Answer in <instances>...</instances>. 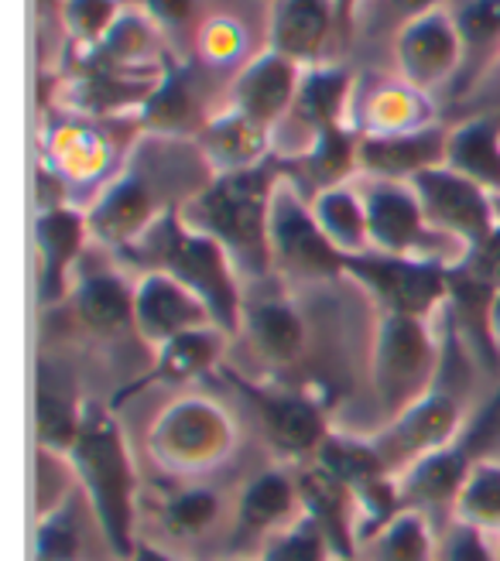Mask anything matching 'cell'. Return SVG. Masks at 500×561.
I'll return each mask as SVG.
<instances>
[{
    "instance_id": "obj_6",
    "label": "cell",
    "mask_w": 500,
    "mask_h": 561,
    "mask_svg": "<svg viewBox=\"0 0 500 561\" xmlns=\"http://www.w3.org/2000/svg\"><path fill=\"white\" fill-rule=\"evenodd\" d=\"M237 448V421L213 398H179L148 432L151 459L172 476H196L224 466Z\"/></svg>"
},
{
    "instance_id": "obj_40",
    "label": "cell",
    "mask_w": 500,
    "mask_h": 561,
    "mask_svg": "<svg viewBox=\"0 0 500 561\" xmlns=\"http://www.w3.org/2000/svg\"><path fill=\"white\" fill-rule=\"evenodd\" d=\"M52 168L63 179L90 175L103 168V145L90 127H69L52 140Z\"/></svg>"
},
{
    "instance_id": "obj_8",
    "label": "cell",
    "mask_w": 500,
    "mask_h": 561,
    "mask_svg": "<svg viewBox=\"0 0 500 561\" xmlns=\"http://www.w3.org/2000/svg\"><path fill=\"white\" fill-rule=\"evenodd\" d=\"M155 182H161V168L148 161L145 154L134 158L127 172L117 175L114 182H106L100 199L90 206L87 213L90 237H96L100 243L114 250H127L130 243L141 240L164 213L179 209V203L164 199Z\"/></svg>"
},
{
    "instance_id": "obj_46",
    "label": "cell",
    "mask_w": 500,
    "mask_h": 561,
    "mask_svg": "<svg viewBox=\"0 0 500 561\" xmlns=\"http://www.w3.org/2000/svg\"><path fill=\"white\" fill-rule=\"evenodd\" d=\"M367 0H332V14H337V27H346L360 18V8H364Z\"/></svg>"
},
{
    "instance_id": "obj_42",
    "label": "cell",
    "mask_w": 500,
    "mask_h": 561,
    "mask_svg": "<svg viewBox=\"0 0 500 561\" xmlns=\"http://www.w3.org/2000/svg\"><path fill=\"white\" fill-rule=\"evenodd\" d=\"M435 561H500V558L490 548V535H484V530L469 527V524L453 520L450 530L439 541Z\"/></svg>"
},
{
    "instance_id": "obj_44",
    "label": "cell",
    "mask_w": 500,
    "mask_h": 561,
    "mask_svg": "<svg viewBox=\"0 0 500 561\" xmlns=\"http://www.w3.org/2000/svg\"><path fill=\"white\" fill-rule=\"evenodd\" d=\"M145 14L164 32H182L196 18V0H145Z\"/></svg>"
},
{
    "instance_id": "obj_38",
    "label": "cell",
    "mask_w": 500,
    "mask_h": 561,
    "mask_svg": "<svg viewBox=\"0 0 500 561\" xmlns=\"http://www.w3.org/2000/svg\"><path fill=\"white\" fill-rule=\"evenodd\" d=\"M79 496L66 493L55 500V507L42 514L38 524V561H82V545H79Z\"/></svg>"
},
{
    "instance_id": "obj_43",
    "label": "cell",
    "mask_w": 500,
    "mask_h": 561,
    "mask_svg": "<svg viewBox=\"0 0 500 561\" xmlns=\"http://www.w3.org/2000/svg\"><path fill=\"white\" fill-rule=\"evenodd\" d=\"M459 267H466L469 274H477L480 280H487V285L500 291V227L480 247L469 250V257Z\"/></svg>"
},
{
    "instance_id": "obj_37",
    "label": "cell",
    "mask_w": 500,
    "mask_h": 561,
    "mask_svg": "<svg viewBox=\"0 0 500 561\" xmlns=\"http://www.w3.org/2000/svg\"><path fill=\"white\" fill-rule=\"evenodd\" d=\"M219 511H224V500L216 490L185 486L161 503L158 520L172 538H200L219 520Z\"/></svg>"
},
{
    "instance_id": "obj_14",
    "label": "cell",
    "mask_w": 500,
    "mask_h": 561,
    "mask_svg": "<svg viewBox=\"0 0 500 561\" xmlns=\"http://www.w3.org/2000/svg\"><path fill=\"white\" fill-rule=\"evenodd\" d=\"M203 325H216L209 308L172 274L145 271L134 280V332L151 353L175 335Z\"/></svg>"
},
{
    "instance_id": "obj_32",
    "label": "cell",
    "mask_w": 500,
    "mask_h": 561,
    "mask_svg": "<svg viewBox=\"0 0 500 561\" xmlns=\"http://www.w3.org/2000/svg\"><path fill=\"white\" fill-rule=\"evenodd\" d=\"M360 134H374V137H387V134H411L432 127V106L425 103L422 90L408 87H384L371 96H364V106H360Z\"/></svg>"
},
{
    "instance_id": "obj_12",
    "label": "cell",
    "mask_w": 500,
    "mask_h": 561,
    "mask_svg": "<svg viewBox=\"0 0 500 561\" xmlns=\"http://www.w3.org/2000/svg\"><path fill=\"white\" fill-rule=\"evenodd\" d=\"M459 425H463L459 401L450 390L432 387L422 401H414L395 421H387L377 435H371V442L377 448L384 469L398 476L414 459L435 453V448L453 445L459 438Z\"/></svg>"
},
{
    "instance_id": "obj_47",
    "label": "cell",
    "mask_w": 500,
    "mask_h": 561,
    "mask_svg": "<svg viewBox=\"0 0 500 561\" xmlns=\"http://www.w3.org/2000/svg\"><path fill=\"white\" fill-rule=\"evenodd\" d=\"M124 561H182V558H175V554H169V551H161V548L151 545V541H141V545L134 548V554L124 558Z\"/></svg>"
},
{
    "instance_id": "obj_23",
    "label": "cell",
    "mask_w": 500,
    "mask_h": 561,
    "mask_svg": "<svg viewBox=\"0 0 500 561\" xmlns=\"http://www.w3.org/2000/svg\"><path fill=\"white\" fill-rule=\"evenodd\" d=\"M332 27H337L332 0H274L268 48L288 55L298 66H316Z\"/></svg>"
},
{
    "instance_id": "obj_16",
    "label": "cell",
    "mask_w": 500,
    "mask_h": 561,
    "mask_svg": "<svg viewBox=\"0 0 500 561\" xmlns=\"http://www.w3.org/2000/svg\"><path fill=\"white\" fill-rule=\"evenodd\" d=\"M450 130L442 124L411 130V134H356V172L391 182H411L419 172L446 161Z\"/></svg>"
},
{
    "instance_id": "obj_51",
    "label": "cell",
    "mask_w": 500,
    "mask_h": 561,
    "mask_svg": "<svg viewBox=\"0 0 500 561\" xmlns=\"http://www.w3.org/2000/svg\"><path fill=\"white\" fill-rule=\"evenodd\" d=\"M332 561H337V558H332Z\"/></svg>"
},
{
    "instance_id": "obj_5",
    "label": "cell",
    "mask_w": 500,
    "mask_h": 561,
    "mask_svg": "<svg viewBox=\"0 0 500 561\" xmlns=\"http://www.w3.org/2000/svg\"><path fill=\"white\" fill-rule=\"evenodd\" d=\"M356 182V179H353ZM360 199L367 209V227H371V254H387V257H411L439 267H459L469 254L429 227L422 213L419 195L411 192L408 182H391V179H374L360 175L356 182Z\"/></svg>"
},
{
    "instance_id": "obj_11",
    "label": "cell",
    "mask_w": 500,
    "mask_h": 561,
    "mask_svg": "<svg viewBox=\"0 0 500 561\" xmlns=\"http://www.w3.org/2000/svg\"><path fill=\"white\" fill-rule=\"evenodd\" d=\"M224 374L240 394V401H247L261 435L268 438L274 453H282L285 459H302V456L319 453V445L326 442L332 428L326 421V411L312 398L295 394V390H277V387L243 380L237 370H224Z\"/></svg>"
},
{
    "instance_id": "obj_4",
    "label": "cell",
    "mask_w": 500,
    "mask_h": 561,
    "mask_svg": "<svg viewBox=\"0 0 500 561\" xmlns=\"http://www.w3.org/2000/svg\"><path fill=\"white\" fill-rule=\"evenodd\" d=\"M435 374L439 343L429 319L380 312L371 340V383L384 421H395L414 401H422Z\"/></svg>"
},
{
    "instance_id": "obj_26",
    "label": "cell",
    "mask_w": 500,
    "mask_h": 561,
    "mask_svg": "<svg viewBox=\"0 0 500 561\" xmlns=\"http://www.w3.org/2000/svg\"><path fill=\"white\" fill-rule=\"evenodd\" d=\"M230 335L219 329V325H203V329H192V332H182L175 340H169L164 346H158L151 356V370L134 380L124 394L130 390H145L151 383H189L196 380L200 374H209L213 367H219V356H224V346H227Z\"/></svg>"
},
{
    "instance_id": "obj_31",
    "label": "cell",
    "mask_w": 500,
    "mask_h": 561,
    "mask_svg": "<svg viewBox=\"0 0 500 561\" xmlns=\"http://www.w3.org/2000/svg\"><path fill=\"white\" fill-rule=\"evenodd\" d=\"M82 401L76 390L63 377H55L45 370V363L38 367V404H35V425H38V445L42 453L66 456L69 445L76 442L79 421H82Z\"/></svg>"
},
{
    "instance_id": "obj_50",
    "label": "cell",
    "mask_w": 500,
    "mask_h": 561,
    "mask_svg": "<svg viewBox=\"0 0 500 561\" xmlns=\"http://www.w3.org/2000/svg\"><path fill=\"white\" fill-rule=\"evenodd\" d=\"M497 558H500V535H497Z\"/></svg>"
},
{
    "instance_id": "obj_33",
    "label": "cell",
    "mask_w": 500,
    "mask_h": 561,
    "mask_svg": "<svg viewBox=\"0 0 500 561\" xmlns=\"http://www.w3.org/2000/svg\"><path fill=\"white\" fill-rule=\"evenodd\" d=\"M439 541L432 538V524L425 511L405 507L391 524L360 548L356 561H435Z\"/></svg>"
},
{
    "instance_id": "obj_29",
    "label": "cell",
    "mask_w": 500,
    "mask_h": 561,
    "mask_svg": "<svg viewBox=\"0 0 500 561\" xmlns=\"http://www.w3.org/2000/svg\"><path fill=\"white\" fill-rule=\"evenodd\" d=\"M453 18L463 48L453 90H469L500 55V0H466Z\"/></svg>"
},
{
    "instance_id": "obj_2",
    "label": "cell",
    "mask_w": 500,
    "mask_h": 561,
    "mask_svg": "<svg viewBox=\"0 0 500 561\" xmlns=\"http://www.w3.org/2000/svg\"><path fill=\"white\" fill-rule=\"evenodd\" d=\"M282 179L274 161L234 175H213L200 192H192L179 206L182 222L209 240H216L237 264L240 277L261 280L271 271L268 222H271V192Z\"/></svg>"
},
{
    "instance_id": "obj_13",
    "label": "cell",
    "mask_w": 500,
    "mask_h": 561,
    "mask_svg": "<svg viewBox=\"0 0 500 561\" xmlns=\"http://www.w3.org/2000/svg\"><path fill=\"white\" fill-rule=\"evenodd\" d=\"M459 59H463V48H459L456 18L442 8L398 27L395 66H398L401 82H408V87L422 93L442 87V82L456 79Z\"/></svg>"
},
{
    "instance_id": "obj_17",
    "label": "cell",
    "mask_w": 500,
    "mask_h": 561,
    "mask_svg": "<svg viewBox=\"0 0 500 561\" xmlns=\"http://www.w3.org/2000/svg\"><path fill=\"white\" fill-rule=\"evenodd\" d=\"M302 517V500L295 476L285 469H264L250 480L234 503V527L230 535L237 545H268L277 530Z\"/></svg>"
},
{
    "instance_id": "obj_22",
    "label": "cell",
    "mask_w": 500,
    "mask_h": 561,
    "mask_svg": "<svg viewBox=\"0 0 500 561\" xmlns=\"http://www.w3.org/2000/svg\"><path fill=\"white\" fill-rule=\"evenodd\" d=\"M169 72H124L106 66H82L66 87V100L82 114L106 117L130 106H145Z\"/></svg>"
},
{
    "instance_id": "obj_34",
    "label": "cell",
    "mask_w": 500,
    "mask_h": 561,
    "mask_svg": "<svg viewBox=\"0 0 500 561\" xmlns=\"http://www.w3.org/2000/svg\"><path fill=\"white\" fill-rule=\"evenodd\" d=\"M453 520L484 530V535H500V459L480 456L469 466L466 480L453 500Z\"/></svg>"
},
{
    "instance_id": "obj_36",
    "label": "cell",
    "mask_w": 500,
    "mask_h": 561,
    "mask_svg": "<svg viewBox=\"0 0 500 561\" xmlns=\"http://www.w3.org/2000/svg\"><path fill=\"white\" fill-rule=\"evenodd\" d=\"M141 117L148 130L161 137H179V134H189L192 127H200V106H196V96L189 93L182 72L164 76L155 96L141 106Z\"/></svg>"
},
{
    "instance_id": "obj_45",
    "label": "cell",
    "mask_w": 500,
    "mask_h": 561,
    "mask_svg": "<svg viewBox=\"0 0 500 561\" xmlns=\"http://www.w3.org/2000/svg\"><path fill=\"white\" fill-rule=\"evenodd\" d=\"M367 4H371V0H367ZM367 4H364V8H367ZM377 4L398 21V27H405L408 21H414V18H422V14L435 11V8H439V0H377ZM364 8H360V11H364Z\"/></svg>"
},
{
    "instance_id": "obj_30",
    "label": "cell",
    "mask_w": 500,
    "mask_h": 561,
    "mask_svg": "<svg viewBox=\"0 0 500 561\" xmlns=\"http://www.w3.org/2000/svg\"><path fill=\"white\" fill-rule=\"evenodd\" d=\"M312 213L319 230L326 233V240L340 250L343 257H360L371 254V227H367V209L364 199H360L356 182H343L332 185L312 195Z\"/></svg>"
},
{
    "instance_id": "obj_10",
    "label": "cell",
    "mask_w": 500,
    "mask_h": 561,
    "mask_svg": "<svg viewBox=\"0 0 500 561\" xmlns=\"http://www.w3.org/2000/svg\"><path fill=\"white\" fill-rule=\"evenodd\" d=\"M411 192L419 195L429 227L442 237L459 243L466 254L480 247L500 222H497V199L484 192L477 182L456 175L453 168L435 164L429 172H419L411 182Z\"/></svg>"
},
{
    "instance_id": "obj_49",
    "label": "cell",
    "mask_w": 500,
    "mask_h": 561,
    "mask_svg": "<svg viewBox=\"0 0 500 561\" xmlns=\"http://www.w3.org/2000/svg\"><path fill=\"white\" fill-rule=\"evenodd\" d=\"M63 4H66V0H38V8L45 11V8H59L63 11Z\"/></svg>"
},
{
    "instance_id": "obj_27",
    "label": "cell",
    "mask_w": 500,
    "mask_h": 561,
    "mask_svg": "<svg viewBox=\"0 0 500 561\" xmlns=\"http://www.w3.org/2000/svg\"><path fill=\"white\" fill-rule=\"evenodd\" d=\"M350 93H353V76L346 69H340V66H309L302 72L298 96H295V103L288 110V117L277 127H285V124L305 127V130H309V137L316 140V134L322 127L343 124Z\"/></svg>"
},
{
    "instance_id": "obj_25",
    "label": "cell",
    "mask_w": 500,
    "mask_h": 561,
    "mask_svg": "<svg viewBox=\"0 0 500 561\" xmlns=\"http://www.w3.org/2000/svg\"><path fill=\"white\" fill-rule=\"evenodd\" d=\"M254 353L271 367H288L305 350V319L282 295L243 301V329Z\"/></svg>"
},
{
    "instance_id": "obj_39",
    "label": "cell",
    "mask_w": 500,
    "mask_h": 561,
    "mask_svg": "<svg viewBox=\"0 0 500 561\" xmlns=\"http://www.w3.org/2000/svg\"><path fill=\"white\" fill-rule=\"evenodd\" d=\"M258 561H332V548L312 517H298L261 548Z\"/></svg>"
},
{
    "instance_id": "obj_35",
    "label": "cell",
    "mask_w": 500,
    "mask_h": 561,
    "mask_svg": "<svg viewBox=\"0 0 500 561\" xmlns=\"http://www.w3.org/2000/svg\"><path fill=\"white\" fill-rule=\"evenodd\" d=\"M312 462L332 472L337 480H343L346 486H360L364 480H374V476L387 472L371 438H356L343 432H329L326 442L319 445V453L312 456Z\"/></svg>"
},
{
    "instance_id": "obj_18",
    "label": "cell",
    "mask_w": 500,
    "mask_h": 561,
    "mask_svg": "<svg viewBox=\"0 0 500 561\" xmlns=\"http://www.w3.org/2000/svg\"><path fill=\"white\" fill-rule=\"evenodd\" d=\"M90 240L87 213H76L69 206L38 213L35 219V247H38V291L42 305L63 301L72 291L76 264Z\"/></svg>"
},
{
    "instance_id": "obj_20",
    "label": "cell",
    "mask_w": 500,
    "mask_h": 561,
    "mask_svg": "<svg viewBox=\"0 0 500 561\" xmlns=\"http://www.w3.org/2000/svg\"><path fill=\"white\" fill-rule=\"evenodd\" d=\"M302 514L312 517L326 535L332 558L337 561H356V507H353V486L337 480L332 472L319 469L316 462L295 476Z\"/></svg>"
},
{
    "instance_id": "obj_48",
    "label": "cell",
    "mask_w": 500,
    "mask_h": 561,
    "mask_svg": "<svg viewBox=\"0 0 500 561\" xmlns=\"http://www.w3.org/2000/svg\"><path fill=\"white\" fill-rule=\"evenodd\" d=\"M490 335H493V346L500 353V291L493 298V308H490Z\"/></svg>"
},
{
    "instance_id": "obj_7",
    "label": "cell",
    "mask_w": 500,
    "mask_h": 561,
    "mask_svg": "<svg viewBox=\"0 0 500 561\" xmlns=\"http://www.w3.org/2000/svg\"><path fill=\"white\" fill-rule=\"evenodd\" d=\"M271 271L285 280H329L343 277L346 257L319 230L312 199H305L302 185L282 175L271 192V222H268Z\"/></svg>"
},
{
    "instance_id": "obj_41",
    "label": "cell",
    "mask_w": 500,
    "mask_h": 561,
    "mask_svg": "<svg viewBox=\"0 0 500 561\" xmlns=\"http://www.w3.org/2000/svg\"><path fill=\"white\" fill-rule=\"evenodd\" d=\"M117 18H121L117 0H66L63 4L66 32L72 35L76 45L96 48L110 27L117 24Z\"/></svg>"
},
{
    "instance_id": "obj_21",
    "label": "cell",
    "mask_w": 500,
    "mask_h": 561,
    "mask_svg": "<svg viewBox=\"0 0 500 561\" xmlns=\"http://www.w3.org/2000/svg\"><path fill=\"white\" fill-rule=\"evenodd\" d=\"M66 301L76 322L93 335H103V340H114V335L134 329V285H127L117 271L96 267L76 274Z\"/></svg>"
},
{
    "instance_id": "obj_3",
    "label": "cell",
    "mask_w": 500,
    "mask_h": 561,
    "mask_svg": "<svg viewBox=\"0 0 500 561\" xmlns=\"http://www.w3.org/2000/svg\"><path fill=\"white\" fill-rule=\"evenodd\" d=\"M121 254L145 261L148 271H164L175 280H182L209 308V316L219 329L227 335H240L243 329L240 271L216 240L189 230L179 209L164 213L141 240L121 250Z\"/></svg>"
},
{
    "instance_id": "obj_28",
    "label": "cell",
    "mask_w": 500,
    "mask_h": 561,
    "mask_svg": "<svg viewBox=\"0 0 500 561\" xmlns=\"http://www.w3.org/2000/svg\"><path fill=\"white\" fill-rule=\"evenodd\" d=\"M442 164L500 199V121L480 117L450 130L446 161Z\"/></svg>"
},
{
    "instance_id": "obj_19",
    "label": "cell",
    "mask_w": 500,
    "mask_h": 561,
    "mask_svg": "<svg viewBox=\"0 0 500 561\" xmlns=\"http://www.w3.org/2000/svg\"><path fill=\"white\" fill-rule=\"evenodd\" d=\"M477 456V428H469L466 438H456L446 448H435V453L414 459L398 472V490L401 503L414 511H439V507H453V500L466 480L469 466Z\"/></svg>"
},
{
    "instance_id": "obj_1",
    "label": "cell",
    "mask_w": 500,
    "mask_h": 561,
    "mask_svg": "<svg viewBox=\"0 0 500 561\" xmlns=\"http://www.w3.org/2000/svg\"><path fill=\"white\" fill-rule=\"evenodd\" d=\"M63 459L69 462L79 490L87 493L106 548L117 561L130 558L141 545L137 538V466L114 411L87 401L76 442Z\"/></svg>"
},
{
    "instance_id": "obj_24",
    "label": "cell",
    "mask_w": 500,
    "mask_h": 561,
    "mask_svg": "<svg viewBox=\"0 0 500 561\" xmlns=\"http://www.w3.org/2000/svg\"><path fill=\"white\" fill-rule=\"evenodd\" d=\"M271 151V130L243 117L240 110H227L224 117H216L203 124L200 134V154L206 161V172L213 175H234L247 172V168H258Z\"/></svg>"
},
{
    "instance_id": "obj_9",
    "label": "cell",
    "mask_w": 500,
    "mask_h": 561,
    "mask_svg": "<svg viewBox=\"0 0 500 561\" xmlns=\"http://www.w3.org/2000/svg\"><path fill=\"white\" fill-rule=\"evenodd\" d=\"M343 277H353L360 288H367L380 312L432 319V312L450 305V271L439 264L387 254H360L346 257Z\"/></svg>"
},
{
    "instance_id": "obj_15",
    "label": "cell",
    "mask_w": 500,
    "mask_h": 561,
    "mask_svg": "<svg viewBox=\"0 0 500 561\" xmlns=\"http://www.w3.org/2000/svg\"><path fill=\"white\" fill-rule=\"evenodd\" d=\"M298 82H302L298 62H292L288 55L274 48H264L258 59H250L237 72L230 87V100H234L230 106L274 134V127L288 117V110L298 96Z\"/></svg>"
}]
</instances>
